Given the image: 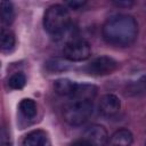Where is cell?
I'll return each mask as SVG.
<instances>
[{
    "label": "cell",
    "instance_id": "6da1fadb",
    "mask_svg": "<svg viewBox=\"0 0 146 146\" xmlns=\"http://www.w3.org/2000/svg\"><path fill=\"white\" fill-rule=\"evenodd\" d=\"M102 34L108 44L122 48L129 47L138 36V23L130 15L116 14L106 19Z\"/></svg>",
    "mask_w": 146,
    "mask_h": 146
},
{
    "label": "cell",
    "instance_id": "7a4b0ae2",
    "mask_svg": "<svg viewBox=\"0 0 146 146\" xmlns=\"http://www.w3.org/2000/svg\"><path fill=\"white\" fill-rule=\"evenodd\" d=\"M71 25L70 14L65 6L63 5H52L50 6L43 16V27L44 30L52 35L63 34Z\"/></svg>",
    "mask_w": 146,
    "mask_h": 146
},
{
    "label": "cell",
    "instance_id": "3957f363",
    "mask_svg": "<svg viewBox=\"0 0 146 146\" xmlns=\"http://www.w3.org/2000/svg\"><path fill=\"white\" fill-rule=\"evenodd\" d=\"M92 100L70 99V102L64 106L63 116L68 124L81 125L88 121L92 114Z\"/></svg>",
    "mask_w": 146,
    "mask_h": 146
},
{
    "label": "cell",
    "instance_id": "277c9868",
    "mask_svg": "<svg viewBox=\"0 0 146 146\" xmlns=\"http://www.w3.org/2000/svg\"><path fill=\"white\" fill-rule=\"evenodd\" d=\"M91 49L90 44L83 39L73 38L68 40L63 49V55L65 59L70 62H82L90 57Z\"/></svg>",
    "mask_w": 146,
    "mask_h": 146
},
{
    "label": "cell",
    "instance_id": "5b68a950",
    "mask_svg": "<svg viewBox=\"0 0 146 146\" xmlns=\"http://www.w3.org/2000/svg\"><path fill=\"white\" fill-rule=\"evenodd\" d=\"M119 67V63L110 57V56H100L91 60L87 66H86V72L91 75L96 76H102V75H107L116 71Z\"/></svg>",
    "mask_w": 146,
    "mask_h": 146
},
{
    "label": "cell",
    "instance_id": "8992f818",
    "mask_svg": "<svg viewBox=\"0 0 146 146\" xmlns=\"http://www.w3.org/2000/svg\"><path fill=\"white\" fill-rule=\"evenodd\" d=\"M83 138L92 146H105L108 140V133L103 125L92 124L84 131Z\"/></svg>",
    "mask_w": 146,
    "mask_h": 146
},
{
    "label": "cell",
    "instance_id": "52a82bcc",
    "mask_svg": "<svg viewBox=\"0 0 146 146\" xmlns=\"http://www.w3.org/2000/svg\"><path fill=\"white\" fill-rule=\"evenodd\" d=\"M98 107H99V112L103 115H105V116H113V115H115L120 111L121 103H120V99L115 95L107 94V95H104L100 98Z\"/></svg>",
    "mask_w": 146,
    "mask_h": 146
},
{
    "label": "cell",
    "instance_id": "ba28073f",
    "mask_svg": "<svg viewBox=\"0 0 146 146\" xmlns=\"http://www.w3.org/2000/svg\"><path fill=\"white\" fill-rule=\"evenodd\" d=\"M97 87L90 83H76L74 86L73 92L70 96V99H83L92 100L97 95Z\"/></svg>",
    "mask_w": 146,
    "mask_h": 146
},
{
    "label": "cell",
    "instance_id": "9c48e42d",
    "mask_svg": "<svg viewBox=\"0 0 146 146\" xmlns=\"http://www.w3.org/2000/svg\"><path fill=\"white\" fill-rule=\"evenodd\" d=\"M23 146H51V143L47 132L38 129L29 132L25 136Z\"/></svg>",
    "mask_w": 146,
    "mask_h": 146
},
{
    "label": "cell",
    "instance_id": "30bf717a",
    "mask_svg": "<svg viewBox=\"0 0 146 146\" xmlns=\"http://www.w3.org/2000/svg\"><path fill=\"white\" fill-rule=\"evenodd\" d=\"M133 136L128 129H119L111 137H108V146H131Z\"/></svg>",
    "mask_w": 146,
    "mask_h": 146
},
{
    "label": "cell",
    "instance_id": "8fae6325",
    "mask_svg": "<svg viewBox=\"0 0 146 146\" xmlns=\"http://www.w3.org/2000/svg\"><path fill=\"white\" fill-rule=\"evenodd\" d=\"M75 82L68 79H58L54 82V90L59 96H67L70 97L73 92Z\"/></svg>",
    "mask_w": 146,
    "mask_h": 146
},
{
    "label": "cell",
    "instance_id": "7c38bea8",
    "mask_svg": "<svg viewBox=\"0 0 146 146\" xmlns=\"http://www.w3.org/2000/svg\"><path fill=\"white\" fill-rule=\"evenodd\" d=\"M15 18V9L10 1L0 2V21L5 25H10Z\"/></svg>",
    "mask_w": 146,
    "mask_h": 146
},
{
    "label": "cell",
    "instance_id": "4fadbf2b",
    "mask_svg": "<svg viewBox=\"0 0 146 146\" xmlns=\"http://www.w3.org/2000/svg\"><path fill=\"white\" fill-rule=\"evenodd\" d=\"M15 35L14 33L6 27H0V49L10 50L15 46Z\"/></svg>",
    "mask_w": 146,
    "mask_h": 146
},
{
    "label": "cell",
    "instance_id": "5bb4252c",
    "mask_svg": "<svg viewBox=\"0 0 146 146\" xmlns=\"http://www.w3.org/2000/svg\"><path fill=\"white\" fill-rule=\"evenodd\" d=\"M19 111L22 112V114L25 117L32 119L36 114V104H35V102L33 99L24 98L19 103Z\"/></svg>",
    "mask_w": 146,
    "mask_h": 146
},
{
    "label": "cell",
    "instance_id": "9a60e30c",
    "mask_svg": "<svg viewBox=\"0 0 146 146\" xmlns=\"http://www.w3.org/2000/svg\"><path fill=\"white\" fill-rule=\"evenodd\" d=\"M26 83V78L25 75L22 73V72H16L14 73L9 80H8V86L11 88V89H15V90H18V89H22Z\"/></svg>",
    "mask_w": 146,
    "mask_h": 146
},
{
    "label": "cell",
    "instance_id": "2e32d148",
    "mask_svg": "<svg viewBox=\"0 0 146 146\" xmlns=\"http://www.w3.org/2000/svg\"><path fill=\"white\" fill-rule=\"evenodd\" d=\"M47 67L51 72H59L68 68V65L60 59H50L47 62Z\"/></svg>",
    "mask_w": 146,
    "mask_h": 146
},
{
    "label": "cell",
    "instance_id": "e0dca14e",
    "mask_svg": "<svg viewBox=\"0 0 146 146\" xmlns=\"http://www.w3.org/2000/svg\"><path fill=\"white\" fill-rule=\"evenodd\" d=\"M0 146H11L10 136L6 128L0 127Z\"/></svg>",
    "mask_w": 146,
    "mask_h": 146
},
{
    "label": "cell",
    "instance_id": "ac0fdd59",
    "mask_svg": "<svg viewBox=\"0 0 146 146\" xmlns=\"http://www.w3.org/2000/svg\"><path fill=\"white\" fill-rule=\"evenodd\" d=\"M67 5H68V7H70V8L74 9V10H79V9H81L83 6H86V5H87V2H86V1L74 0V1H70V2H67Z\"/></svg>",
    "mask_w": 146,
    "mask_h": 146
},
{
    "label": "cell",
    "instance_id": "d6986e66",
    "mask_svg": "<svg viewBox=\"0 0 146 146\" xmlns=\"http://www.w3.org/2000/svg\"><path fill=\"white\" fill-rule=\"evenodd\" d=\"M70 146H92L87 139H84L83 137L82 138H79V139H76V140H74Z\"/></svg>",
    "mask_w": 146,
    "mask_h": 146
},
{
    "label": "cell",
    "instance_id": "ffe728a7",
    "mask_svg": "<svg viewBox=\"0 0 146 146\" xmlns=\"http://www.w3.org/2000/svg\"><path fill=\"white\" fill-rule=\"evenodd\" d=\"M114 5L119 7H130L133 5V1H114Z\"/></svg>",
    "mask_w": 146,
    "mask_h": 146
}]
</instances>
